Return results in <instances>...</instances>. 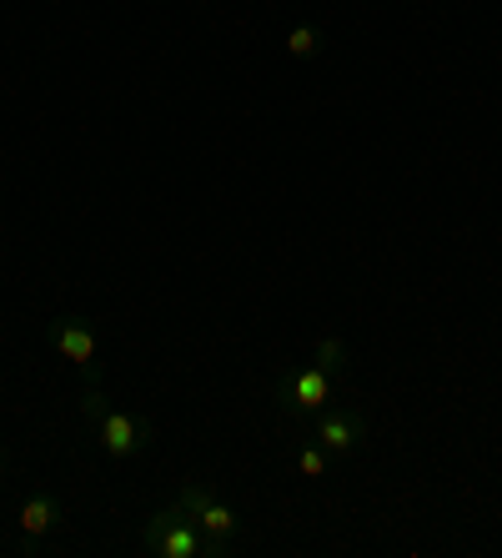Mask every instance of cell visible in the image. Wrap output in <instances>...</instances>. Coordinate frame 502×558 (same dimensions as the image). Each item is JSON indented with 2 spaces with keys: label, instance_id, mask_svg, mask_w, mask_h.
<instances>
[{
  "label": "cell",
  "instance_id": "8fae6325",
  "mask_svg": "<svg viewBox=\"0 0 502 558\" xmlns=\"http://www.w3.org/2000/svg\"><path fill=\"white\" fill-rule=\"evenodd\" d=\"M5 463H11V458H5V448H0V473H5Z\"/></svg>",
  "mask_w": 502,
  "mask_h": 558
},
{
  "label": "cell",
  "instance_id": "277c9868",
  "mask_svg": "<svg viewBox=\"0 0 502 558\" xmlns=\"http://www.w3.org/2000/svg\"><path fill=\"white\" fill-rule=\"evenodd\" d=\"M46 342L61 352L65 363H76V373H81V383H86V388H90V383H101V363H96V327H90L86 317H76V312L51 317Z\"/></svg>",
  "mask_w": 502,
  "mask_h": 558
},
{
  "label": "cell",
  "instance_id": "5b68a950",
  "mask_svg": "<svg viewBox=\"0 0 502 558\" xmlns=\"http://www.w3.org/2000/svg\"><path fill=\"white\" fill-rule=\"evenodd\" d=\"M367 433H372V423H367V413L357 403H327L322 413L311 417V438L322 442L332 458L357 453L362 442H367Z\"/></svg>",
  "mask_w": 502,
  "mask_h": 558
},
{
  "label": "cell",
  "instance_id": "52a82bcc",
  "mask_svg": "<svg viewBox=\"0 0 502 558\" xmlns=\"http://www.w3.org/2000/svg\"><path fill=\"white\" fill-rule=\"evenodd\" d=\"M65 508L56 494H46V488H36V494H26V504H21V513H15V529H21V554H40L46 548V538H51L56 529H61Z\"/></svg>",
  "mask_w": 502,
  "mask_h": 558
},
{
  "label": "cell",
  "instance_id": "30bf717a",
  "mask_svg": "<svg viewBox=\"0 0 502 558\" xmlns=\"http://www.w3.org/2000/svg\"><path fill=\"white\" fill-rule=\"evenodd\" d=\"M311 363L322 367V373L342 377V373H347V342H342V338H322L317 348H311Z\"/></svg>",
  "mask_w": 502,
  "mask_h": 558
},
{
  "label": "cell",
  "instance_id": "9c48e42d",
  "mask_svg": "<svg viewBox=\"0 0 502 558\" xmlns=\"http://www.w3.org/2000/svg\"><path fill=\"white\" fill-rule=\"evenodd\" d=\"M296 473H302V478H327V473H332V453H327L317 438L296 442Z\"/></svg>",
  "mask_w": 502,
  "mask_h": 558
},
{
  "label": "cell",
  "instance_id": "6da1fadb",
  "mask_svg": "<svg viewBox=\"0 0 502 558\" xmlns=\"http://www.w3.org/2000/svg\"><path fill=\"white\" fill-rule=\"evenodd\" d=\"M81 417L90 423V438H96V448H101L106 458H117V463H126V458H142L146 448L156 442V428L146 423L142 413H121V408L106 403L101 383H90V388L81 392Z\"/></svg>",
  "mask_w": 502,
  "mask_h": 558
},
{
  "label": "cell",
  "instance_id": "8992f818",
  "mask_svg": "<svg viewBox=\"0 0 502 558\" xmlns=\"http://www.w3.org/2000/svg\"><path fill=\"white\" fill-rule=\"evenodd\" d=\"M176 504L192 513L201 529L211 533V538H221V544H236L242 538V513H236L226 498L217 494V488H207V483H181V494H176Z\"/></svg>",
  "mask_w": 502,
  "mask_h": 558
},
{
  "label": "cell",
  "instance_id": "3957f363",
  "mask_svg": "<svg viewBox=\"0 0 502 558\" xmlns=\"http://www.w3.org/2000/svg\"><path fill=\"white\" fill-rule=\"evenodd\" d=\"M271 398H277V408H282L292 423H311V417H317L327 403H332V373H322L317 363L292 367V373L277 377Z\"/></svg>",
  "mask_w": 502,
  "mask_h": 558
},
{
  "label": "cell",
  "instance_id": "ba28073f",
  "mask_svg": "<svg viewBox=\"0 0 502 558\" xmlns=\"http://www.w3.org/2000/svg\"><path fill=\"white\" fill-rule=\"evenodd\" d=\"M322 46H327V36L317 21H302V26L286 31V56H292V61H317Z\"/></svg>",
  "mask_w": 502,
  "mask_h": 558
},
{
  "label": "cell",
  "instance_id": "7a4b0ae2",
  "mask_svg": "<svg viewBox=\"0 0 502 558\" xmlns=\"http://www.w3.org/2000/svg\"><path fill=\"white\" fill-rule=\"evenodd\" d=\"M142 548L151 558H226L232 554V544L211 538L181 504L156 508L151 519L142 523Z\"/></svg>",
  "mask_w": 502,
  "mask_h": 558
},
{
  "label": "cell",
  "instance_id": "7c38bea8",
  "mask_svg": "<svg viewBox=\"0 0 502 558\" xmlns=\"http://www.w3.org/2000/svg\"><path fill=\"white\" fill-rule=\"evenodd\" d=\"M0 478H5V473H0Z\"/></svg>",
  "mask_w": 502,
  "mask_h": 558
}]
</instances>
